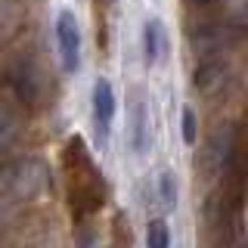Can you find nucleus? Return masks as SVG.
<instances>
[{
    "label": "nucleus",
    "instance_id": "1",
    "mask_svg": "<svg viewBox=\"0 0 248 248\" xmlns=\"http://www.w3.org/2000/svg\"><path fill=\"white\" fill-rule=\"evenodd\" d=\"M56 41H59V56H62V68L68 75H75L81 68V28L72 10H62L56 16Z\"/></svg>",
    "mask_w": 248,
    "mask_h": 248
},
{
    "label": "nucleus",
    "instance_id": "2",
    "mask_svg": "<svg viewBox=\"0 0 248 248\" xmlns=\"http://www.w3.org/2000/svg\"><path fill=\"white\" fill-rule=\"evenodd\" d=\"M112 121H115V90L106 78H99V81L93 84V127H96L99 143L108 140Z\"/></svg>",
    "mask_w": 248,
    "mask_h": 248
},
{
    "label": "nucleus",
    "instance_id": "3",
    "mask_svg": "<svg viewBox=\"0 0 248 248\" xmlns=\"http://www.w3.org/2000/svg\"><path fill=\"white\" fill-rule=\"evenodd\" d=\"M130 146H134L137 155H146L152 146V137H149V108H146V99L134 96V106H130Z\"/></svg>",
    "mask_w": 248,
    "mask_h": 248
},
{
    "label": "nucleus",
    "instance_id": "4",
    "mask_svg": "<svg viewBox=\"0 0 248 248\" xmlns=\"http://www.w3.org/2000/svg\"><path fill=\"white\" fill-rule=\"evenodd\" d=\"M165 56V25L158 19H149L143 25V59L146 65H158Z\"/></svg>",
    "mask_w": 248,
    "mask_h": 248
},
{
    "label": "nucleus",
    "instance_id": "5",
    "mask_svg": "<svg viewBox=\"0 0 248 248\" xmlns=\"http://www.w3.org/2000/svg\"><path fill=\"white\" fill-rule=\"evenodd\" d=\"M146 248H170V230L161 217L149 220V227H146Z\"/></svg>",
    "mask_w": 248,
    "mask_h": 248
},
{
    "label": "nucleus",
    "instance_id": "6",
    "mask_svg": "<svg viewBox=\"0 0 248 248\" xmlns=\"http://www.w3.org/2000/svg\"><path fill=\"white\" fill-rule=\"evenodd\" d=\"M161 202L168 208H177V183H174V174H161Z\"/></svg>",
    "mask_w": 248,
    "mask_h": 248
},
{
    "label": "nucleus",
    "instance_id": "7",
    "mask_svg": "<svg viewBox=\"0 0 248 248\" xmlns=\"http://www.w3.org/2000/svg\"><path fill=\"white\" fill-rule=\"evenodd\" d=\"M199 140V130H196V112L192 108H183V143L192 146Z\"/></svg>",
    "mask_w": 248,
    "mask_h": 248
},
{
    "label": "nucleus",
    "instance_id": "8",
    "mask_svg": "<svg viewBox=\"0 0 248 248\" xmlns=\"http://www.w3.org/2000/svg\"><path fill=\"white\" fill-rule=\"evenodd\" d=\"M202 3H208V0H202Z\"/></svg>",
    "mask_w": 248,
    "mask_h": 248
}]
</instances>
